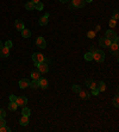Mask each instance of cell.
<instances>
[{"label":"cell","instance_id":"cell-1","mask_svg":"<svg viewBox=\"0 0 119 132\" xmlns=\"http://www.w3.org/2000/svg\"><path fill=\"white\" fill-rule=\"evenodd\" d=\"M93 60L94 61H97V62H102L105 60V52L102 51V50H99V49H97L95 51H94L93 54Z\"/></svg>","mask_w":119,"mask_h":132},{"label":"cell","instance_id":"cell-2","mask_svg":"<svg viewBox=\"0 0 119 132\" xmlns=\"http://www.w3.org/2000/svg\"><path fill=\"white\" fill-rule=\"evenodd\" d=\"M106 38L111 39L113 43H118V36H117V33H115L113 30H108V31H106Z\"/></svg>","mask_w":119,"mask_h":132},{"label":"cell","instance_id":"cell-3","mask_svg":"<svg viewBox=\"0 0 119 132\" xmlns=\"http://www.w3.org/2000/svg\"><path fill=\"white\" fill-rule=\"evenodd\" d=\"M32 60H33V62H37V63L45 62V57L41 52H35V54H32Z\"/></svg>","mask_w":119,"mask_h":132},{"label":"cell","instance_id":"cell-4","mask_svg":"<svg viewBox=\"0 0 119 132\" xmlns=\"http://www.w3.org/2000/svg\"><path fill=\"white\" fill-rule=\"evenodd\" d=\"M36 44H37V47L41 48V49H45V48H47V42H45V38H43L42 36L37 37Z\"/></svg>","mask_w":119,"mask_h":132},{"label":"cell","instance_id":"cell-5","mask_svg":"<svg viewBox=\"0 0 119 132\" xmlns=\"http://www.w3.org/2000/svg\"><path fill=\"white\" fill-rule=\"evenodd\" d=\"M108 49H110V52H111L112 55L118 56V50H119V48H118V43H113V42H112L111 45L108 47Z\"/></svg>","mask_w":119,"mask_h":132},{"label":"cell","instance_id":"cell-6","mask_svg":"<svg viewBox=\"0 0 119 132\" xmlns=\"http://www.w3.org/2000/svg\"><path fill=\"white\" fill-rule=\"evenodd\" d=\"M37 68H38V71H39V73H48V71H49V66H48L45 62L38 63Z\"/></svg>","mask_w":119,"mask_h":132},{"label":"cell","instance_id":"cell-7","mask_svg":"<svg viewBox=\"0 0 119 132\" xmlns=\"http://www.w3.org/2000/svg\"><path fill=\"white\" fill-rule=\"evenodd\" d=\"M111 43H112V40L108 39V38H101L99 40V44H100V47H102V48H108L111 45Z\"/></svg>","mask_w":119,"mask_h":132},{"label":"cell","instance_id":"cell-8","mask_svg":"<svg viewBox=\"0 0 119 132\" xmlns=\"http://www.w3.org/2000/svg\"><path fill=\"white\" fill-rule=\"evenodd\" d=\"M16 102H17V105L18 106H26V104H28V99H26L25 96H18L17 98V100H16Z\"/></svg>","mask_w":119,"mask_h":132},{"label":"cell","instance_id":"cell-9","mask_svg":"<svg viewBox=\"0 0 119 132\" xmlns=\"http://www.w3.org/2000/svg\"><path fill=\"white\" fill-rule=\"evenodd\" d=\"M85 0H72V5L76 8H82L85 6Z\"/></svg>","mask_w":119,"mask_h":132},{"label":"cell","instance_id":"cell-10","mask_svg":"<svg viewBox=\"0 0 119 132\" xmlns=\"http://www.w3.org/2000/svg\"><path fill=\"white\" fill-rule=\"evenodd\" d=\"M8 55H10V49L6 47L0 48V57H8Z\"/></svg>","mask_w":119,"mask_h":132},{"label":"cell","instance_id":"cell-11","mask_svg":"<svg viewBox=\"0 0 119 132\" xmlns=\"http://www.w3.org/2000/svg\"><path fill=\"white\" fill-rule=\"evenodd\" d=\"M49 14H48V13H45V16H43V17H42V18L39 19V25L41 26H45L48 24V23H49Z\"/></svg>","mask_w":119,"mask_h":132},{"label":"cell","instance_id":"cell-12","mask_svg":"<svg viewBox=\"0 0 119 132\" xmlns=\"http://www.w3.org/2000/svg\"><path fill=\"white\" fill-rule=\"evenodd\" d=\"M30 86V82L29 80H26V79H22V80L19 81V87L22 88V89H24V88L29 87Z\"/></svg>","mask_w":119,"mask_h":132},{"label":"cell","instance_id":"cell-13","mask_svg":"<svg viewBox=\"0 0 119 132\" xmlns=\"http://www.w3.org/2000/svg\"><path fill=\"white\" fill-rule=\"evenodd\" d=\"M15 27L18 30V31H22V30L24 29V23H23L22 20L17 19V20H16V23H15Z\"/></svg>","mask_w":119,"mask_h":132},{"label":"cell","instance_id":"cell-14","mask_svg":"<svg viewBox=\"0 0 119 132\" xmlns=\"http://www.w3.org/2000/svg\"><path fill=\"white\" fill-rule=\"evenodd\" d=\"M38 83H39V87L43 88V89L48 88V81L45 80V79H42V77H41L39 80H38Z\"/></svg>","mask_w":119,"mask_h":132},{"label":"cell","instance_id":"cell-15","mask_svg":"<svg viewBox=\"0 0 119 132\" xmlns=\"http://www.w3.org/2000/svg\"><path fill=\"white\" fill-rule=\"evenodd\" d=\"M19 124L23 125V126H26V125L29 124V117H25V115H23V117L19 119Z\"/></svg>","mask_w":119,"mask_h":132},{"label":"cell","instance_id":"cell-16","mask_svg":"<svg viewBox=\"0 0 119 132\" xmlns=\"http://www.w3.org/2000/svg\"><path fill=\"white\" fill-rule=\"evenodd\" d=\"M20 32H22V36L24 37V38H29V37L31 36V31H30L29 29H25V27H24Z\"/></svg>","mask_w":119,"mask_h":132},{"label":"cell","instance_id":"cell-17","mask_svg":"<svg viewBox=\"0 0 119 132\" xmlns=\"http://www.w3.org/2000/svg\"><path fill=\"white\" fill-rule=\"evenodd\" d=\"M31 77H32V80H39L41 79V74H39V71H38V70H33L32 73H31Z\"/></svg>","mask_w":119,"mask_h":132},{"label":"cell","instance_id":"cell-18","mask_svg":"<svg viewBox=\"0 0 119 132\" xmlns=\"http://www.w3.org/2000/svg\"><path fill=\"white\" fill-rule=\"evenodd\" d=\"M17 107H18V105H17L16 101H10V104H8V110L10 111H16L17 110Z\"/></svg>","mask_w":119,"mask_h":132},{"label":"cell","instance_id":"cell-19","mask_svg":"<svg viewBox=\"0 0 119 132\" xmlns=\"http://www.w3.org/2000/svg\"><path fill=\"white\" fill-rule=\"evenodd\" d=\"M25 8H26V10H29V11L35 10V4H33L32 1H28V3L25 4Z\"/></svg>","mask_w":119,"mask_h":132},{"label":"cell","instance_id":"cell-20","mask_svg":"<svg viewBox=\"0 0 119 132\" xmlns=\"http://www.w3.org/2000/svg\"><path fill=\"white\" fill-rule=\"evenodd\" d=\"M29 87H31L32 89H37V88H39V83H38V81L37 80H33L32 82H30Z\"/></svg>","mask_w":119,"mask_h":132},{"label":"cell","instance_id":"cell-21","mask_svg":"<svg viewBox=\"0 0 119 132\" xmlns=\"http://www.w3.org/2000/svg\"><path fill=\"white\" fill-rule=\"evenodd\" d=\"M79 94H80V98H81V99H88V98H89V93L85 92V91H80Z\"/></svg>","mask_w":119,"mask_h":132},{"label":"cell","instance_id":"cell-22","mask_svg":"<svg viewBox=\"0 0 119 132\" xmlns=\"http://www.w3.org/2000/svg\"><path fill=\"white\" fill-rule=\"evenodd\" d=\"M22 114L23 115H25V117H30V114H31V111L28 108V107H23V111H22Z\"/></svg>","mask_w":119,"mask_h":132},{"label":"cell","instance_id":"cell-23","mask_svg":"<svg viewBox=\"0 0 119 132\" xmlns=\"http://www.w3.org/2000/svg\"><path fill=\"white\" fill-rule=\"evenodd\" d=\"M98 89H99V92H104L105 89H106V84H105V82H99L98 83Z\"/></svg>","mask_w":119,"mask_h":132},{"label":"cell","instance_id":"cell-24","mask_svg":"<svg viewBox=\"0 0 119 132\" xmlns=\"http://www.w3.org/2000/svg\"><path fill=\"white\" fill-rule=\"evenodd\" d=\"M85 60L86 61H92L93 60V54L92 52H86L85 54Z\"/></svg>","mask_w":119,"mask_h":132},{"label":"cell","instance_id":"cell-25","mask_svg":"<svg viewBox=\"0 0 119 132\" xmlns=\"http://www.w3.org/2000/svg\"><path fill=\"white\" fill-rule=\"evenodd\" d=\"M35 8H36V10H38V11H42V10H43V4H42L41 1H38V3H36V4H35Z\"/></svg>","mask_w":119,"mask_h":132},{"label":"cell","instance_id":"cell-26","mask_svg":"<svg viewBox=\"0 0 119 132\" xmlns=\"http://www.w3.org/2000/svg\"><path fill=\"white\" fill-rule=\"evenodd\" d=\"M72 89H73V92L74 93H79L80 91H81V87H80L79 84H74V86L72 87Z\"/></svg>","mask_w":119,"mask_h":132},{"label":"cell","instance_id":"cell-27","mask_svg":"<svg viewBox=\"0 0 119 132\" xmlns=\"http://www.w3.org/2000/svg\"><path fill=\"white\" fill-rule=\"evenodd\" d=\"M115 25H117V20H114V19H111V20H110V27H111V29H114Z\"/></svg>","mask_w":119,"mask_h":132},{"label":"cell","instance_id":"cell-28","mask_svg":"<svg viewBox=\"0 0 119 132\" xmlns=\"http://www.w3.org/2000/svg\"><path fill=\"white\" fill-rule=\"evenodd\" d=\"M10 132L11 131V128H8V127H6V125H4V126H0V132Z\"/></svg>","mask_w":119,"mask_h":132},{"label":"cell","instance_id":"cell-29","mask_svg":"<svg viewBox=\"0 0 119 132\" xmlns=\"http://www.w3.org/2000/svg\"><path fill=\"white\" fill-rule=\"evenodd\" d=\"M87 37H88V38H94V37H95V32H94V31H88V32H87Z\"/></svg>","mask_w":119,"mask_h":132},{"label":"cell","instance_id":"cell-30","mask_svg":"<svg viewBox=\"0 0 119 132\" xmlns=\"http://www.w3.org/2000/svg\"><path fill=\"white\" fill-rule=\"evenodd\" d=\"M113 105H114L115 107L119 106V98H118V96H115L114 99H113Z\"/></svg>","mask_w":119,"mask_h":132},{"label":"cell","instance_id":"cell-31","mask_svg":"<svg viewBox=\"0 0 119 132\" xmlns=\"http://www.w3.org/2000/svg\"><path fill=\"white\" fill-rule=\"evenodd\" d=\"M5 117H6V112H5V110L0 108V118H5Z\"/></svg>","mask_w":119,"mask_h":132},{"label":"cell","instance_id":"cell-32","mask_svg":"<svg viewBox=\"0 0 119 132\" xmlns=\"http://www.w3.org/2000/svg\"><path fill=\"white\" fill-rule=\"evenodd\" d=\"M5 47H6V48H12V42L11 40H7V42H6V43H5Z\"/></svg>","mask_w":119,"mask_h":132},{"label":"cell","instance_id":"cell-33","mask_svg":"<svg viewBox=\"0 0 119 132\" xmlns=\"http://www.w3.org/2000/svg\"><path fill=\"white\" fill-rule=\"evenodd\" d=\"M92 94H93V95H98V94H99V89H98V88H93V89H92Z\"/></svg>","mask_w":119,"mask_h":132},{"label":"cell","instance_id":"cell-34","mask_svg":"<svg viewBox=\"0 0 119 132\" xmlns=\"http://www.w3.org/2000/svg\"><path fill=\"white\" fill-rule=\"evenodd\" d=\"M89 88H92V89H93V88H98V83L97 82H92V83H90V86H89Z\"/></svg>","mask_w":119,"mask_h":132},{"label":"cell","instance_id":"cell-35","mask_svg":"<svg viewBox=\"0 0 119 132\" xmlns=\"http://www.w3.org/2000/svg\"><path fill=\"white\" fill-rule=\"evenodd\" d=\"M118 17H119V16H118V10H115V11H114V14H113V18H112V19L117 20V19H118Z\"/></svg>","mask_w":119,"mask_h":132},{"label":"cell","instance_id":"cell-36","mask_svg":"<svg viewBox=\"0 0 119 132\" xmlns=\"http://www.w3.org/2000/svg\"><path fill=\"white\" fill-rule=\"evenodd\" d=\"M4 125H6V121L4 118H0V126H4Z\"/></svg>","mask_w":119,"mask_h":132},{"label":"cell","instance_id":"cell-37","mask_svg":"<svg viewBox=\"0 0 119 132\" xmlns=\"http://www.w3.org/2000/svg\"><path fill=\"white\" fill-rule=\"evenodd\" d=\"M97 49H95V47L94 45H92V47H89V52H92V54H94V51H95Z\"/></svg>","mask_w":119,"mask_h":132},{"label":"cell","instance_id":"cell-38","mask_svg":"<svg viewBox=\"0 0 119 132\" xmlns=\"http://www.w3.org/2000/svg\"><path fill=\"white\" fill-rule=\"evenodd\" d=\"M16 100H17V96L16 95H13V94L10 95V101H16Z\"/></svg>","mask_w":119,"mask_h":132},{"label":"cell","instance_id":"cell-39","mask_svg":"<svg viewBox=\"0 0 119 132\" xmlns=\"http://www.w3.org/2000/svg\"><path fill=\"white\" fill-rule=\"evenodd\" d=\"M92 82H93V80H90V79H88V80L86 81V86H88V87H89V86H90V83H92Z\"/></svg>","mask_w":119,"mask_h":132},{"label":"cell","instance_id":"cell-40","mask_svg":"<svg viewBox=\"0 0 119 132\" xmlns=\"http://www.w3.org/2000/svg\"><path fill=\"white\" fill-rule=\"evenodd\" d=\"M30 1H32L33 4H36V3H38V1H41V0H30Z\"/></svg>","mask_w":119,"mask_h":132},{"label":"cell","instance_id":"cell-41","mask_svg":"<svg viewBox=\"0 0 119 132\" xmlns=\"http://www.w3.org/2000/svg\"><path fill=\"white\" fill-rule=\"evenodd\" d=\"M60 1H61V3H62V4H64V3H68V1H69V0H60Z\"/></svg>","mask_w":119,"mask_h":132},{"label":"cell","instance_id":"cell-42","mask_svg":"<svg viewBox=\"0 0 119 132\" xmlns=\"http://www.w3.org/2000/svg\"><path fill=\"white\" fill-rule=\"evenodd\" d=\"M100 30V25H97V27H95V31H99Z\"/></svg>","mask_w":119,"mask_h":132},{"label":"cell","instance_id":"cell-43","mask_svg":"<svg viewBox=\"0 0 119 132\" xmlns=\"http://www.w3.org/2000/svg\"><path fill=\"white\" fill-rule=\"evenodd\" d=\"M93 0H85V3H92Z\"/></svg>","mask_w":119,"mask_h":132},{"label":"cell","instance_id":"cell-44","mask_svg":"<svg viewBox=\"0 0 119 132\" xmlns=\"http://www.w3.org/2000/svg\"><path fill=\"white\" fill-rule=\"evenodd\" d=\"M0 48H3V42L0 40Z\"/></svg>","mask_w":119,"mask_h":132}]
</instances>
